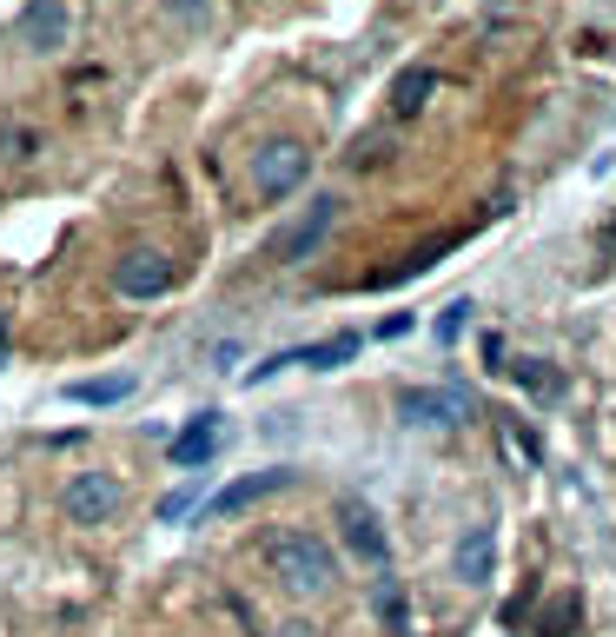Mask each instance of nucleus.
Instances as JSON below:
<instances>
[{"label": "nucleus", "instance_id": "nucleus-1", "mask_svg": "<svg viewBox=\"0 0 616 637\" xmlns=\"http://www.w3.org/2000/svg\"><path fill=\"white\" fill-rule=\"evenodd\" d=\"M266 565H273V578H279L286 591H299V598H318V591H331V578H338L331 544L312 538V531H273V538H266Z\"/></svg>", "mask_w": 616, "mask_h": 637}, {"label": "nucleus", "instance_id": "nucleus-2", "mask_svg": "<svg viewBox=\"0 0 616 637\" xmlns=\"http://www.w3.org/2000/svg\"><path fill=\"white\" fill-rule=\"evenodd\" d=\"M305 173H312V146L292 140V133H279V140H266L252 153V193L258 200H286Z\"/></svg>", "mask_w": 616, "mask_h": 637}, {"label": "nucleus", "instance_id": "nucleus-3", "mask_svg": "<svg viewBox=\"0 0 616 637\" xmlns=\"http://www.w3.org/2000/svg\"><path fill=\"white\" fill-rule=\"evenodd\" d=\"M331 219H338V200H331V193H318V200H312V206H305L286 232H273V239H266V260H273V266H299V260H312V253L325 247Z\"/></svg>", "mask_w": 616, "mask_h": 637}, {"label": "nucleus", "instance_id": "nucleus-4", "mask_svg": "<svg viewBox=\"0 0 616 637\" xmlns=\"http://www.w3.org/2000/svg\"><path fill=\"white\" fill-rule=\"evenodd\" d=\"M60 505H67L73 525H107V518H120L126 485H120L113 471H73V478H67V492H60Z\"/></svg>", "mask_w": 616, "mask_h": 637}, {"label": "nucleus", "instance_id": "nucleus-5", "mask_svg": "<svg viewBox=\"0 0 616 637\" xmlns=\"http://www.w3.org/2000/svg\"><path fill=\"white\" fill-rule=\"evenodd\" d=\"M113 286H120L126 299H159V292L172 286V260H166L159 247H126V253L113 260Z\"/></svg>", "mask_w": 616, "mask_h": 637}, {"label": "nucleus", "instance_id": "nucleus-6", "mask_svg": "<svg viewBox=\"0 0 616 637\" xmlns=\"http://www.w3.org/2000/svg\"><path fill=\"white\" fill-rule=\"evenodd\" d=\"M21 40L34 53L73 47V0H27V8H21Z\"/></svg>", "mask_w": 616, "mask_h": 637}, {"label": "nucleus", "instance_id": "nucleus-7", "mask_svg": "<svg viewBox=\"0 0 616 637\" xmlns=\"http://www.w3.org/2000/svg\"><path fill=\"white\" fill-rule=\"evenodd\" d=\"M398 419L404 425H431V432H445V425H458L464 419V398L458 392H398Z\"/></svg>", "mask_w": 616, "mask_h": 637}, {"label": "nucleus", "instance_id": "nucleus-8", "mask_svg": "<svg viewBox=\"0 0 616 637\" xmlns=\"http://www.w3.org/2000/svg\"><path fill=\"white\" fill-rule=\"evenodd\" d=\"M279 485H292V471H252V478H232L226 492H213V498H206L200 525H206V518H232V512H245L258 492H279Z\"/></svg>", "mask_w": 616, "mask_h": 637}, {"label": "nucleus", "instance_id": "nucleus-9", "mask_svg": "<svg viewBox=\"0 0 616 637\" xmlns=\"http://www.w3.org/2000/svg\"><path fill=\"white\" fill-rule=\"evenodd\" d=\"M345 544L359 551L372 572H385V565H391V538H385L378 512H365V505H345Z\"/></svg>", "mask_w": 616, "mask_h": 637}, {"label": "nucleus", "instance_id": "nucleus-10", "mask_svg": "<svg viewBox=\"0 0 616 637\" xmlns=\"http://www.w3.org/2000/svg\"><path fill=\"white\" fill-rule=\"evenodd\" d=\"M451 572H458L464 585H484V578L497 572V531H491V525H471V531L458 538V551H451Z\"/></svg>", "mask_w": 616, "mask_h": 637}, {"label": "nucleus", "instance_id": "nucleus-11", "mask_svg": "<svg viewBox=\"0 0 616 637\" xmlns=\"http://www.w3.org/2000/svg\"><path fill=\"white\" fill-rule=\"evenodd\" d=\"M172 465H186V471H200L213 452H219V412H200V419H186L180 432H172Z\"/></svg>", "mask_w": 616, "mask_h": 637}, {"label": "nucleus", "instance_id": "nucleus-12", "mask_svg": "<svg viewBox=\"0 0 616 637\" xmlns=\"http://www.w3.org/2000/svg\"><path fill=\"white\" fill-rule=\"evenodd\" d=\"M73 406H120V398H133V372H107V378H73L67 385Z\"/></svg>", "mask_w": 616, "mask_h": 637}, {"label": "nucleus", "instance_id": "nucleus-13", "mask_svg": "<svg viewBox=\"0 0 616 637\" xmlns=\"http://www.w3.org/2000/svg\"><path fill=\"white\" fill-rule=\"evenodd\" d=\"M351 352H359V333H331V339L305 346V352H299V365H312V372H331V365H345Z\"/></svg>", "mask_w": 616, "mask_h": 637}, {"label": "nucleus", "instance_id": "nucleus-14", "mask_svg": "<svg viewBox=\"0 0 616 637\" xmlns=\"http://www.w3.org/2000/svg\"><path fill=\"white\" fill-rule=\"evenodd\" d=\"M424 94H431V73H424V67L398 73V87H391V113H398V120H411V113L424 107Z\"/></svg>", "mask_w": 616, "mask_h": 637}, {"label": "nucleus", "instance_id": "nucleus-15", "mask_svg": "<svg viewBox=\"0 0 616 637\" xmlns=\"http://www.w3.org/2000/svg\"><path fill=\"white\" fill-rule=\"evenodd\" d=\"M372 604H378V617L391 624V630H411V617H404V591H398V578H372Z\"/></svg>", "mask_w": 616, "mask_h": 637}, {"label": "nucleus", "instance_id": "nucleus-16", "mask_svg": "<svg viewBox=\"0 0 616 637\" xmlns=\"http://www.w3.org/2000/svg\"><path fill=\"white\" fill-rule=\"evenodd\" d=\"M34 153H40L34 127H0V159H8V167H27Z\"/></svg>", "mask_w": 616, "mask_h": 637}, {"label": "nucleus", "instance_id": "nucleus-17", "mask_svg": "<svg viewBox=\"0 0 616 637\" xmlns=\"http://www.w3.org/2000/svg\"><path fill=\"white\" fill-rule=\"evenodd\" d=\"M471 312H478L471 299H451L445 312H437V326H431V333H437V346H458V333H464V318H471Z\"/></svg>", "mask_w": 616, "mask_h": 637}, {"label": "nucleus", "instance_id": "nucleus-18", "mask_svg": "<svg viewBox=\"0 0 616 637\" xmlns=\"http://www.w3.org/2000/svg\"><path fill=\"white\" fill-rule=\"evenodd\" d=\"M193 505H200V485H180V492H166V498H159V525H180V518H186Z\"/></svg>", "mask_w": 616, "mask_h": 637}, {"label": "nucleus", "instance_id": "nucleus-19", "mask_svg": "<svg viewBox=\"0 0 616 637\" xmlns=\"http://www.w3.org/2000/svg\"><path fill=\"white\" fill-rule=\"evenodd\" d=\"M517 385H531V392H544V398H551V392H557V372H551V365H538V359H523V365H517Z\"/></svg>", "mask_w": 616, "mask_h": 637}, {"label": "nucleus", "instance_id": "nucleus-20", "mask_svg": "<svg viewBox=\"0 0 616 637\" xmlns=\"http://www.w3.org/2000/svg\"><path fill=\"white\" fill-rule=\"evenodd\" d=\"M286 365H299V352H273V359H258V365H252L245 378L258 385V378H273V372H286Z\"/></svg>", "mask_w": 616, "mask_h": 637}, {"label": "nucleus", "instance_id": "nucleus-21", "mask_svg": "<svg viewBox=\"0 0 616 637\" xmlns=\"http://www.w3.org/2000/svg\"><path fill=\"white\" fill-rule=\"evenodd\" d=\"M603 247H616V226H609V232H603Z\"/></svg>", "mask_w": 616, "mask_h": 637}]
</instances>
